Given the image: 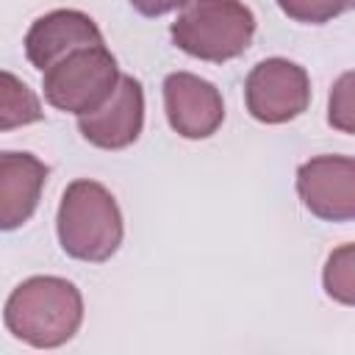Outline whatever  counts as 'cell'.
Returning <instances> with one entry per match:
<instances>
[{"label": "cell", "mask_w": 355, "mask_h": 355, "mask_svg": "<svg viewBox=\"0 0 355 355\" xmlns=\"http://www.w3.org/2000/svg\"><path fill=\"white\" fill-rule=\"evenodd\" d=\"M144 128V92L133 75H122L114 94L97 108L78 116L83 139L100 150L130 147Z\"/></svg>", "instance_id": "obj_8"}, {"label": "cell", "mask_w": 355, "mask_h": 355, "mask_svg": "<svg viewBox=\"0 0 355 355\" xmlns=\"http://www.w3.org/2000/svg\"><path fill=\"white\" fill-rule=\"evenodd\" d=\"M25 55L36 69H50L80 47L105 44L97 22L78 8H55L39 17L25 33Z\"/></svg>", "instance_id": "obj_9"}, {"label": "cell", "mask_w": 355, "mask_h": 355, "mask_svg": "<svg viewBox=\"0 0 355 355\" xmlns=\"http://www.w3.org/2000/svg\"><path fill=\"white\" fill-rule=\"evenodd\" d=\"M47 166L31 153H0V227L14 230L39 205Z\"/></svg>", "instance_id": "obj_10"}, {"label": "cell", "mask_w": 355, "mask_h": 355, "mask_svg": "<svg viewBox=\"0 0 355 355\" xmlns=\"http://www.w3.org/2000/svg\"><path fill=\"white\" fill-rule=\"evenodd\" d=\"M322 286L330 300L355 305V241L336 247L322 269Z\"/></svg>", "instance_id": "obj_12"}, {"label": "cell", "mask_w": 355, "mask_h": 355, "mask_svg": "<svg viewBox=\"0 0 355 355\" xmlns=\"http://www.w3.org/2000/svg\"><path fill=\"white\" fill-rule=\"evenodd\" d=\"M58 244L69 258L100 263L122 244V214L114 194L97 180H72L55 214Z\"/></svg>", "instance_id": "obj_2"}, {"label": "cell", "mask_w": 355, "mask_h": 355, "mask_svg": "<svg viewBox=\"0 0 355 355\" xmlns=\"http://www.w3.org/2000/svg\"><path fill=\"white\" fill-rule=\"evenodd\" d=\"M327 122L336 130L355 136V69L344 72L333 83L327 97Z\"/></svg>", "instance_id": "obj_14"}, {"label": "cell", "mask_w": 355, "mask_h": 355, "mask_svg": "<svg viewBox=\"0 0 355 355\" xmlns=\"http://www.w3.org/2000/svg\"><path fill=\"white\" fill-rule=\"evenodd\" d=\"M3 94H0V130H11L17 125H31L42 119L39 97L8 69L0 75Z\"/></svg>", "instance_id": "obj_11"}, {"label": "cell", "mask_w": 355, "mask_h": 355, "mask_svg": "<svg viewBox=\"0 0 355 355\" xmlns=\"http://www.w3.org/2000/svg\"><path fill=\"white\" fill-rule=\"evenodd\" d=\"M164 111L169 128L183 139H208L225 119L219 89L191 72H169L164 78Z\"/></svg>", "instance_id": "obj_7"}, {"label": "cell", "mask_w": 355, "mask_h": 355, "mask_svg": "<svg viewBox=\"0 0 355 355\" xmlns=\"http://www.w3.org/2000/svg\"><path fill=\"white\" fill-rule=\"evenodd\" d=\"M297 194L302 205L324 222L355 219V158L316 155L300 164Z\"/></svg>", "instance_id": "obj_6"}, {"label": "cell", "mask_w": 355, "mask_h": 355, "mask_svg": "<svg viewBox=\"0 0 355 355\" xmlns=\"http://www.w3.org/2000/svg\"><path fill=\"white\" fill-rule=\"evenodd\" d=\"M119 67L116 58L105 44L80 47L53 64L42 72V89L44 100L64 111L83 116L89 111H97L116 89L119 83Z\"/></svg>", "instance_id": "obj_4"}, {"label": "cell", "mask_w": 355, "mask_h": 355, "mask_svg": "<svg viewBox=\"0 0 355 355\" xmlns=\"http://www.w3.org/2000/svg\"><path fill=\"white\" fill-rule=\"evenodd\" d=\"M244 100L252 119L283 125L305 114L311 103L308 72L288 58H266L255 64L244 80Z\"/></svg>", "instance_id": "obj_5"}, {"label": "cell", "mask_w": 355, "mask_h": 355, "mask_svg": "<svg viewBox=\"0 0 355 355\" xmlns=\"http://www.w3.org/2000/svg\"><path fill=\"white\" fill-rule=\"evenodd\" d=\"M172 42L191 58L225 64L255 36V14L241 0H189L169 28Z\"/></svg>", "instance_id": "obj_3"}, {"label": "cell", "mask_w": 355, "mask_h": 355, "mask_svg": "<svg viewBox=\"0 0 355 355\" xmlns=\"http://www.w3.org/2000/svg\"><path fill=\"white\" fill-rule=\"evenodd\" d=\"M3 322L14 338L36 349H55L78 333L83 322V297L67 277L36 275L8 294Z\"/></svg>", "instance_id": "obj_1"}, {"label": "cell", "mask_w": 355, "mask_h": 355, "mask_svg": "<svg viewBox=\"0 0 355 355\" xmlns=\"http://www.w3.org/2000/svg\"><path fill=\"white\" fill-rule=\"evenodd\" d=\"M275 3L288 19L305 25H322L355 8V0H275Z\"/></svg>", "instance_id": "obj_13"}, {"label": "cell", "mask_w": 355, "mask_h": 355, "mask_svg": "<svg viewBox=\"0 0 355 355\" xmlns=\"http://www.w3.org/2000/svg\"><path fill=\"white\" fill-rule=\"evenodd\" d=\"M189 0H130V6L144 17H164L175 8H183Z\"/></svg>", "instance_id": "obj_15"}]
</instances>
